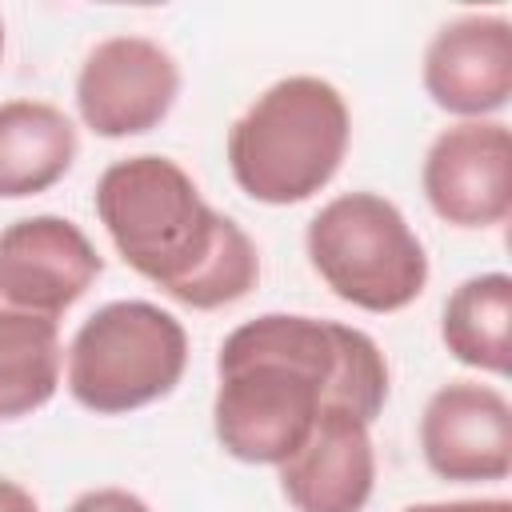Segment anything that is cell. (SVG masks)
Masks as SVG:
<instances>
[{"mask_svg": "<svg viewBox=\"0 0 512 512\" xmlns=\"http://www.w3.org/2000/svg\"><path fill=\"white\" fill-rule=\"evenodd\" d=\"M212 428L244 464H284L336 404L376 420L388 400V360L360 328L320 316L268 312L228 332L216 356Z\"/></svg>", "mask_w": 512, "mask_h": 512, "instance_id": "6da1fadb", "label": "cell"}, {"mask_svg": "<svg viewBox=\"0 0 512 512\" xmlns=\"http://www.w3.org/2000/svg\"><path fill=\"white\" fill-rule=\"evenodd\" d=\"M96 216L124 264L184 308L236 304L260 280L252 236L216 212L168 156L144 152L108 164L96 180Z\"/></svg>", "mask_w": 512, "mask_h": 512, "instance_id": "7a4b0ae2", "label": "cell"}, {"mask_svg": "<svg viewBox=\"0 0 512 512\" xmlns=\"http://www.w3.org/2000/svg\"><path fill=\"white\" fill-rule=\"evenodd\" d=\"M348 140L352 116L340 88L320 76H284L228 128V168L240 192L284 208L340 172Z\"/></svg>", "mask_w": 512, "mask_h": 512, "instance_id": "3957f363", "label": "cell"}, {"mask_svg": "<svg viewBox=\"0 0 512 512\" xmlns=\"http://www.w3.org/2000/svg\"><path fill=\"white\" fill-rule=\"evenodd\" d=\"M316 276L352 308L400 312L428 284V252L404 212L380 192H344L328 200L304 232Z\"/></svg>", "mask_w": 512, "mask_h": 512, "instance_id": "277c9868", "label": "cell"}, {"mask_svg": "<svg viewBox=\"0 0 512 512\" xmlns=\"http://www.w3.org/2000/svg\"><path fill=\"white\" fill-rule=\"evenodd\" d=\"M184 368V324L148 300H112L96 308L68 344V392L100 416H120L168 396Z\"/></svg>", "mask_w": 512, "mask_h": 512, "instance_id": "5b68a950", "label": "cell"}, {"mask_svg": "<svg viewBox=\"0 0 512 512\" xmlns=\"http://www.w3.org/2000/svg\"><path fill=\"white\" fill-rule=\"evenodd\" d=\"M180 96V64L176 56L148 36H108L100 40L76 76V108L80 120L104 136L124 140L152 132Z\"/></svg>", "mask_w": 512, "mask_h": 512, "instance_id": "8992f818", "label": "cell"}, {"mask_svg": "<svg viewBox=\"0 0 512 512\" xmlns=\"http://www.w3.org/2000/svg\"><path fill=\"white\" fill-rule=\"evenodd\" d=\"M432 212L452 228H496L512 212V132L500 120L444 128L420 168Z\"/></svg>", "mask_w": 512, "mask_h": 512, "instance_id": "52a82bcc", "label": "cell"}, {"mask_svg": "<svg viewBox=\"0 0 512 512\" xmlns=\"http://www.w3.org/2000/svg\"><path fill=\"white\" fill-rule=\"evenodd\" d=\"M104 272L92 240L64 216H24L0 232V304L56 320Z\"/></svg>", "mask_w": 512, "mask_h": 512, "instance_id": "ba28073f", "label": "cell"}, {"mask_svg": "<svg viewBox=\"0 0 512 512\" xmlns=\"http://www.w3.org/2000/svg\"><path fill=\"white\" fill-rule=\"evenodd\" d=\"M424 464L452 484L504 480L512 472V404L500 388L452 380L436 388L420 416Z\"/></svg>", "mask_w": 512, "mask_h": 512, "instance_id": "9c48e42d", "label": "cell"}, {"mask_svg": "<svg viewBox=\"0 0 512 512\" xmlns=\"http://www.w3.org/2000/svg\"><path fill=\"white\" fill-rule=\"evenodd\" d=\"M424 92L464 120L500 112L512 96V20L468 12L440 24L424 48Z\"/></svg>", "mask_w": 512, "mask_h": 512, "instance_id": "30bf717a", "label": "cell"}, {"mask_svg": "<svg viewBox=\"0 0 512 512\" xmlns=\"http://www.w3.org/2000/svg\"><path fill=\"white\" fill-rule=\"evenodd\" d=\"M368 428L348 408H320L308 440L280 464V488L296 512H364L376 488Z\"/></svg>", "mask_w": 512, "mask_h": 512, "instance_id": "8fae6325", "label": "cell"}, {"mask_svg": "<svg viewBox=\"0 0 512 512\" xmlns=\"http://www.w3.org/2000/svg\"><path fill=\"white\" fill-rule=\"evenodd\" d=\"M76 124L48 100L0 104V200L48 192L76 160Z\"/></svg>", "mask_w": 512, "mask_h": 512, "instance_id": "7c38bea8", "label": "cell"}, {"mask_svg": "<svg viewBox=\"0 0 512 512\" xmlns=\"http://www.w3.org/2000/svg\"><path fill=\"white\" fill-rule=\"evenodd\" d=\"M440 336L460 364L492 372V376H508V364H512V276L508 272L468 276L444 304Z\"/></svg>", "mask_w": 512, "mask_h": 512, "instance_id": "4fadbf2b", "label": "cell"}, {"mask_svg": "<svg viewBox=\"0 0 512 512\" xmlns=\"http://www.w3.org/2000/svg\"><path fill=\"white\" fill-rule=\"evenodd\" d=\"M60 328L48 316L0 304V420L48 404L60 388Z\"/></svg>", "mask_w": 512, "mask_h": 512, "instance_id": "5bb4252c", "label": "cell"}, {"mask_svg": "<svg viewBox=\"0 0 512 512\" xmlns=\"http://www.w3.org/2000/svg\"><path fill=\"white\" fill-rule=\"evenodd\" d=\"M68 512H152V508L128 488H92L76 496Z\"/></svg>", "mask_w": 512, "mask_h": 512, "instance_id": "9a60e30c", "label": "cell"}, {"mask_svg": "<svg viewBox=\"0 0 512 512\" xmlns=\"http://www.w3.org/2000/svg\"><path fill=\"white\" fill-rule=\"evenodd\" d=\"M400 512H512V500L488 496V500H432V504H408Z\"/></svg>", "mask_w": 512, "mask_h": 512, "instance_id": "2e32d148", "label": "cell"}, {"mask_svg": "<svg viewBox=\"0 0 512 512\" xmlns=\"http://www.w3.org/2000/svg\"><path fill=\"white\" fill-rule=\"evenodd\" d=\"M0 512H40L36 496L28 488H20L16 480L0 476Z\"/></svg>", "mask_w": 512, "mask_h": 512, "instance_id": "e0dca14e", "label": "cell"}, {"mask_svg": "<svg viewBox=\"0 0 512 512\" xmlns=\"http://www.w3.org/2000/svg\"><path fill=\"white\" fill-rule=\"evenodd\" d=\"M0 56H4V20H0Z\"/></svg>", "mask_w": 512, "mask_h": 512, "instance_id": "ac0fdd59", "label": "cell"}]
</instances>
